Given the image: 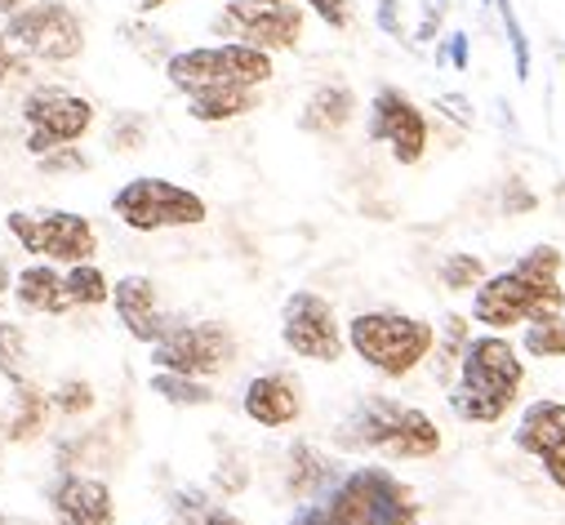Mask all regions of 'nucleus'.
Masks as SVG:
<instances>
[{
  "instance_id": "nucleus-1",
  "label": "nucleus",
  "mask_w": 565,
  "mask_h": 525,
  "mask_svg": "<svg viewBox=\"0 0 565 525\" xmlns=\"http://www.w3.org/2000/svg\"><path fill=\"white\" fill-rule=\"evenodd\" d=\"M271 54L254 45H201L166 58V76L179 94H188V111L205 125L236 120L258 107V85L271 81Z\"/></svg>"
},
{
  "instance_id": "nucleus-2",
  "label": "nucleus",
  "mask_w": 565,
  "mask_h": 525,
  "mask_svg": "<svg viewBox=\"0 0 565 525\" xmlns=\"http://www.w3.org/2000/svg\"><path fill=\"white\" fill-rule=\"evenodd\" d=\"M565 290H561V249L556 245H534L516 268L486 277L472 294V321L486 330H512L521 321H534L539 312H561Z\"/></svg>"
},
{
  "instance_id": "nucleus-3",
  "label": "nucleus",
  "mask_w": 565,
  "mask_h": 525,
  "mask_svg": "<svg viewBox=\"0 0 565 525\" xmlns=\"http://www.w3.org/2000/svg\"><path fill=\"white\" fill-rule=\"evenodd\" d=\"M290 525H423L414 490L387 468H352L334 490L312 499Z\"/></svg>"
},
{
  "instance_id": "nucleus-4",
  "label": "nucleus",
  "mask_w": 565,
  "mask_h": 525,
  "mask_svg": "<svg viewBox=\"0 0 565 525\" xmlns=\"http://www.w3.org/2000/svg\"><path fill=\"white\" fill-rule=\"evenodd\" d=\"M525 383V365L516 356V347L503 334H481L468 343L459 378L450 383V410L463 424H499L512 406L516 392Z\"/></svg>"
},
{
  "instance_id": "nucleus-5",
  "label": "nucleus",
  "mask_w": 565,
  "mask_h": 525,
  "mask_svg": "<svg viewBox=\"0 0 565 525\" xmlns=\"http://www.w3.org/2000/svg\"><path fill=\"white\" fill-rule=\"evenodd\" d=\"M339 450L387 454V459H433L441 450V428L418 406H401L392 397H365L334 428Z\"/></svg>"
},
{
  "instance_id": "nucleus-6",
  "label": "nucleus",
  "mask_w": 565,
  "mask_h": 525,
  "mask_svg": "<svg viewBox=\"0 0 565 525\" xmlns=\"http://www.w3.org/2000/svg\"><path fill=\"white\" fill-rule=\"evenodd\" d=\"M352 352L383 378H405L437 347V325L405 312H361L348 321Z\"/></svg>"
},
{
  "instance_id": "nucleus-7",
  "label": "nucleus",
  "mask_w": 565,
  "mask_h": 525,
  "mask_svg": "<svg viewBox=\"0 0 565 525\" xmlns=\"http://www.w3.org/2000/svg\"><path fill=\"white\" fill-rule=\"evenodd\" d=\"M10 236L41 262L54 268H76V262H94L98 254V232L85 214L72 210H10L6 214Z\"/></svg>"
},
{
  "instance_id": "nucleus-8",
  "label": "nucleus",
  "mask_w": 565,
  "mask_h": 525,
  "mask_svg": "<svg viewBox=\"0 0 565 525\" xmlns=\"http://www.w3.org/2000/svg\"><path fill=\"white\" fill-rule=\"evenodd\" d=\"M111 214L129 232H166V227H201L205 214H210V205L192 188H183L174 179L143 174V179H129L111 196Z\"/></svg>"
},
{
  "instance_id": "nucleus-9",
  "label": "nucleus",
  "mask_w": 565,
  "mask_h": 525,
  "mask_svg": "<svg viewBox=\"0 0 565 525\" xmlns=\"http://www.w3.org/2000/svg\"><path fill=\"white\" fill-rule=\"evenodd\" d=\"M6 36L41 63H72L85 54V23L72 6L63 0H36V6H23L19 14H10Z\"/></svg>"
},
{
  "instance_id": "nucleus-10",
  "label": "nucleus",
  "mask_w": 565,
  "mask_h": 525,
  "mask_svg": "<svg viewBox=\"0 0 565 525\" xmlns=\"http://www.w3.org/2000/svg\"><path fill=\"white\" fill-rule=\"evenodd\" d=\"M214 32L267 54L295 50L303 36V6H295V0H227L223 14L214 19Z\"/></svg>"
},
{
  "instance_id": "nucleus-11",
  "label": "nucleus",
  "mask_w": 565,
  "mask_h": 525,
  "mask_svg": "<svg viewBox=\"0 0 565 525\" xmlns=\"http://www.w3.org/2000/svg\"><path fill=\"white\" fill-rule=\"evenodd\" d=\"M23 120H28V152L45 157V152L81 143L89 135L94 129V103L63 89V85H41V89L28 94Z\"/></svg>"
},
{
  "instance_id": "nucleus-12",
  "label": "nucleus",
  "mask_w": 565,
  "mask_h": 525,
  "mask_svg": "<svg viewBox=\"0 0 565 525\" xmlns=\"http://www.w3.org/2000/svg\"><path fill=\"white\" fill-rule=\"evenodd\" d=\"M236 352H241L236 334L223 321H188L166 343L152 347V365L174 369V374H192V378H214V374H227L236 365Z\"/></svg>"
},
{
  "instance_id": "nucleus-13",
  "label": "nucleus",
  "mask_w": 565,
  "mask_h": 525,
  "mask_svg": "<svg viewBox=\"0 0 565 525\" xmlns=\"http://www.w3.org/2000/svg\"><path fill=\"white\" fill-rule=\"evenodd\" d=\"M280 343L303 361H321L334 365L343 356V325L330 308V299H321L317 290H299L280 308Z\"/></svg>"
},
{
  "instance_id": "nucleus-14",
  "label": "nucleus",
  "mask_w": 565,
  "mask_h": 525,
  "mask_svg": "<svg viewBox=\"0 0 565 525\" xmlns=\"http://www.w3.org/2000/svg\"><path fill=\"white\" fill-rule=\"evenodd\" d=\"M111 308H116V321L125 325V334L134 343H148V347L166 343L179 325H188V317H179V312H170L161 303L157 281L152 277H138V272L134 277H120L111 286Z\"/></svg>"
},
{
  "instance_id": "nucleus-15",
  "label": "nucleus",
  "mask_w": 565,
  "mask_h": 525,
  "mask_svg": "<svg viewBox=\"0 0 565 525\" xmlns=\"http://www.w3.org/2000/svg\"><path fill=\"white\" fill-rule=\"evenodd\" d=\"M370 139L387 143L396 165H418L428 152V116L409 103V94L383 85L370 103Z\"/></svg>"
},
{
  "instance_id": "nucleus-16",
  "label": "nucleus",
  "mask_w": 565,
  "mask_h": 525,
  "mask_svg": "<svg viewBox=\"0 0 565 525\" xmlns=\"http://www.w3.org/2000/svg\"><path fill=\"white\" fill-rule=\"evenodd\" d=\"M516 450L534 454L556 490H565V406L561 401H530L516 432Z\"/></svg>"
},
{
  "instance_id": "nucleus-17",
  "label": "nucleus",
  "mask_w": 565,
  "mask_h": 525,
  "mask_svg": "<svg viewBox=\"0 0 565 525\" xmlns=\"http://www.w3.org/2000/svg\"><path fill=\"white\" fill-rule=\"evenodd\" d=\"M50 516L58 525H116V499L107 481L63 472L50 485Z\"/></svg>"
},
{
  "instance_id": "nucleus-18",
  "label": "nucleus",
  "mask_w": 565,
  "mask_h": 525,
  "mask_svg": "<svg viewBox=\"0 0 565 525\" xmlns=\"http://www.w3.org/2000/svg\"><path fill=\"white\" fill-rule=\"evenodd\" d=\"M245 419H254L258 428H290L303 415V392L299 378L290 374H258L245 383V397H241Z\"/></svg>"
},
{
  "instance_id": "nucleus-19",
  "label": "nucleus",
  "mask_w": 565,
  "mask_h": 525,
  "mask_svg": "<svg viewBox=\"0 0 565 525\" xmlns=\"http://www.w3.org/2000/svg\"><path fill=\"white\" fill-rule=\"evenodd\" d=\"M14 299L23 312H41V317H63L72 312V294H67V272H58L54 262H32L14 277Z\"/></svg>"
},
{
  "instance_id": "nucleus-20",
  "label": "nucleus",
  "mask_w": 565,
  "mask_h": 525,
  "mask_svg": "<svg viewBox=\"0 0 565 525\" xmlns=\"http://www.w3.org/2000/svg\"><path fill=\"white\" fill-rule=\"evenodd\" d=\"M352 116H356V94L348 85H321L303 103L299 129H303V135H339Z\"/></svg>"
},
{
  "instance_id": "nucleus-21",
  "label": "nucleus",
  "mask_w": 565,
  "mask_h": 525,
  "mask_svg": "<svg viewBox=\"0 0 565 525\" xmlns=\"http://www.w3.org/2000/svg\"><path fill=\"white\" fill-rule=\"evenodd\" d=\"M295 499H321L326 490L339 485V463L330 454H321L312 441H299L290 450V476H286Z\"/></svg>"
},
{
  "instance_id": "nucleus-22",
  "label": "nucleus",
  "mask_w": 565,
  "mask_h": 525,
  "mask_svg": "<svg viewBox=\"0 0 565 525\" xmlns=\"http://www.w3.org/2000/svg\"><path fill=\"white\" fill-rule=\"evenodd\" d=\"M50 401H54V397H45V392H41L32 378L14 383V410H10V428H6V437H10V441H32V437L45 428Z\"/></svg>"
},
{
  "instance_id": "nucleus-23",
  "label": "nucleus",
  "mask_w": 565,
  "mask_h": 525,
  "mask_svg": "<svg viewBox=\"0 0 565 525\" xmlns=\"http://www.w3.org/2000/svg\"><path fill=\"white\" fill-rule=\"evenodd\" d=\"M170 525H241V516L205 490H179L170 499Z\"/></svg>"
},
{
  "instance_id": "nucleus-24",
  "label": "nucleus",
  "mask_w": 565,
  "mask_h": 525,
  "mask_svg": "<svg viewBox=\"0 0 565 525\" xmlns=\"http://www.w3.org/2000/svg\"><path fill=\"white\" fill-rule=\"evenodd\" d=\"M152 392H157L161 401H170V406H188V410H196V406H214V401H218V392H214L205 378L174 374V369H157V374H152Z\"/></svg>"
},
{
  "instance_id": "nucleus-25",
  "label": "nucleus",
  "mask_w": 565,
  "mask_h": 525,
  "mask_svg": "<svg viewBox=\"0 0 565 525\" xmlns=\"http://www.w3.org/2000/svg\"><path fill=\"white\" fill-rule=\"evenodd\" d=\"M468 343H472L468 317L450 312V317H446V325H441V334H437V383H441V387H450V383L459 378V365H463Z\"/></svg>"
},
{
  "instance_id": "nucleus-26",
  "label": "nucleus",
  "mask_w": 565,
  "mask_h": 525,
  "mask_svg": "<svg viewBox=\"0 0 565 525\" xmlns=\"http://www.w3.org/2000/svg\"><path fill=\"white\" fill-rule=\"evenodd\" d=\"M525 352L530 356H565V312H539L530 325H525Z\"/></svg>"
},
{
  "instance_id": "nucleus-27",
  "label": "nucleus",
  "mask_w": 565,
  "mask_h": 525,
  "mask_svg": "<svg viewBox=\"0 0 565 525\" xmlns=\"http://www.w3.org/2000/svg\"><path fill=\"white\" fill-rule=\"evenodd\" d=\"M67 294H72V308H103L111 303V281L94 262H76V268H67Z\"/></svg>"
},
{
  "instance_id": "nucleus-28",
  "label": "nucleus",
  "mask_w": 565,
  "mask_h": 525,
  "mask_svg": "<svg viewBox=\"0 0 565 525\" xmlns=\"http://www.w3.org/2000/svg\"><path fill=\"white\" fill-rule=\"evenodd\" d=\"M0 374L10 383L28 378V334L19 321H0Z\"/></svg>"
},
{
  "instance_id": "nucleus-29",
  "label": "nucleus",
  "mask_w": 565,
  "mask_h": 525,
  "mask_svg": "<svg viewBox=\"0 0 565 525\" xmlns=\"http://www.w3.org/2000/svg\"><path fill=\"white\" fill-rule=\"evenodd\" d=\"M486 281V262L477 258V254H463V249H455L446 262H441V286L446 290H477Z\"/></svg>"
},
{
  "instance_id": "nucleus-30",
  "label": "nucleus",
  "mask_w": 565,
  "mask_h": 525,
  "mask_svg": "<svg viewBox=\"0 0 565 525\" xmlns=\"http://www.w3.org/2000/svg\"><path fill=\"white\" fill-rule=\"evenodd\" d=\"M494 6H499V19H503V32H508V45H512V67H516V81H530L534 58H530V41H525V32H521V23H516L512 0H494Z\"/></svg>"
},
{
  "instance_id": "nucleus-31",
  "label": "nucleus",
  "mask_w": 565,
  "mask_h": 525,
  "mask_svg": "<svg viewBox=\"0 0 565 525\" xmlns=\"http://www.w3.org/2000/svg\"><path fill=\"white\" fill-rule=\"evenodd\" d=\"M28 67H32V58L6 36V28H0V89L6 85H14V81H23L28 76Z\"/></svg>"
},
{
  "instance_id": "nucleus-32",
  "label": "nucleus",
  "mask_w": 565,
  "mask_h": 525,
  "mask_svg": "<svg viewBox=\"0 0 565 525\" xmlns=\"http://www.w3.org/2000/svg\"><path fill=\"white\" fill-rule=\"evenodd\" d=\"M36 165H41V174H76V170H89V157L72 143V148H58V152L36 157Z\"/></svg>"
},
{
  "instance_id": "nucleus-33",
  "label": "nucleus",
  "mask_w": 565,
  "mask_h": 525,
  "mask_svg": "<svg viewBox=\"0 0 565 525\" xmlns=\"http://www.w3.org/2000/svg\"><path fill=\"white\" fill-rule=\"evenodd\" d=\"M54 406H58L63 415H81V410H89V406H94V392H89V383L67 378V383L54 392Z\"/></svg>"
},
{
  "instance_id": "nucleus-34",
  "label": "nucleus",
  "mask_w": 565,
  "mask_h": 525,
  "mask_svg": "<svg viewBox=\"0 0 565 525\" xmlns=\"http://www.w3.org/2000/svg\"><path fill=\"white\" fill-rule=\"evenodd\" d=\"M303 6H308L326 28H334V32H343V28L352 23V6H348V0H303Z\"/></svg>"
},
{
  "instance_id": "nucleus-35",
  "label": "nucleus",
  "mask_w": 565,
  "mask_h": 525,
  "mask_svg": "<svg viewBox=\"0 0 565 525\" xmlns=\"http://www.w3.org/2000/svg\"><path fill=\"white\" fill-rule=\"evenodd\" d=\"M437 107H441L450 120L472 125V107H468V98H463V94H441V98H437Z\"/></svg>"
},
{
  "instance_id": "nucleus-36",
  "label": "nucleus",
  "mask_w": 565,
  "mask_h": 525,
  "mask_svg": "<svg viewBox=\"0 0 565 525\" xmlns=\"http://www.w3.org/2000/svg\"><path fill=\"white\" fill-rule=\"evenodd\" d=\"M379 28H383L387 36H396V41H405V32H401V14H396V0H379Z\"/></svg>"
},
{
  "instance_id": "nucleus-37",
  "label": "nucleus",
  "mask_w": 565,
  "mask_h": 525,
  "mask_svg": "<svg viewBox=\"0 0 565 525\" xmlns=\"http://www.w3.org/2000/svg\"><path fill=\"white\" fill-rule=\"evenodd\" d=\"M441 58H450V63L463 72V67H468V36H463V32H455V36H450V45L441 50Z\"/></svg>"
},
{
  "instance_id": "nucleus-38",
  "label": "nucleus",
  "mask_w": 565,
  "mask_h": 525,
  "mask_svg": "<svg viewBox=\"0 0 565 525\" xmlns=\"http://www.w3.org/2000/svg\"><path fill=\"white\" fill-rule=\"evenodd\" d=\"M441 14H446V10H437V6H428V10H423V23H418V41H433V36H437V28H441Z\"/></svg>"
},
{
  "instance_id": "nucleus-39",
  "label": "nucleus",
  "mask_w": 565,
  "mask_h": 525,
  "mask_svg": "<svg viewBox=\"0 0 565 525\" xmlns=\"http://www.w3.org/2000/svg\"><path fill=\"white\" fill-rule=\"evenodd\" d=\"M508 210H534V196L521 188V183H508V201H503Z\"/></svg>"
},
{
  "instance_id": "nucleus-40",
  "label": "nucleus",
  "mask_w": 565,
  "mask_h": 525,
  "mask_svg": "<svg viewBox=\"0 0 565 525\" xmlns=\"http://www.w3.org/2000/svg\"><path fill=\"white\" fill-rule=\"evenodd\" d=\"M10 290H14V272H10V262L0 258V299H6Z\"/></svg>"
},
{
  "instance_id": "nucleus-41",
  "label": "nucleus",
  "mask_w": 565,
  "mask_h": 525,
  "mask_svg": "<svg viewBox=\"0 0 565 525\" xmlns=\"http://www.w3.org/2000/svg\"><path fill=\"white\" fill-rule=\"evenodd\" d=\"M28 6V0H0V14H19Z\"/></svg>"
},
{
  "instance_id": "nucleus-42",
  "label": "nucleus",
  "mask_w": 565,
  "mask_h": 525,
  "mask_svg": "<svg viewBox=\"0 0 565 525\" xmlns=\"http://www.w3.org/2000/svg\"><path fill=\"white\" fill-rule=\"evenodd\" d=\"M161 6H170V0H138V10H143V14H152V10H161Z\"/></svg>"
},
{
  "instance_id": "nucleus-43",
  "label": "nucleus",
  "mask_w": 565,
  "mask_h": 525,
  "mask_svg": "<svg viewBox=\"0 0 565 525\" xmlns=\"http://www.w3.org/2000/svg\"><path fill=\"white\" fill-rule=\"evenodd\" d=\"M0 525H32V521H23V516H6V512H0Z\"/></svg>"
},
{
  "instance_id": "nucleus-44",
  "label": "nucleus",
  "mask_w": 565,
  "mask_h": 525,
  "mask_svg": "<svg viewBox=\"0 0 565 525\" xmlns=\"http://www.w3.org/2000/svg\"><path fill=\"white\" fill-rule=\"evenodd\" d=\"M486 6H490V0H486Z\"/></svg>"
}]
</instances>
